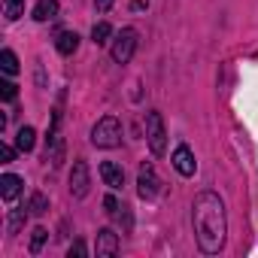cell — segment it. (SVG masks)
I'll return each instance as SVG.
<instances>
[{"label": "cell", "mask_w": 258, "mask_h": 258, "mask_svg": "<svg viewBox=\"0 0 258 258\" xmlns=\"http://www.w3.org/2000/svg\"><path fill=\"white\" fill-rule=\"evenodd\" d=\"M146 7H149V0H134V4H131L134 13H140V10H146Z\"/></svg>", "instance_id": "obj_25"}, {"label": "cell", "mask_w": 258, "mask_h": 258, "mask_svg": "<svg viewBox=\"0 0 258 258\" xmlns=\"http://www.w3.org/2000/svg\"><path fill=\"white\" fill-rule=\"evenodd\" d=\"M0 161H4V164L16 161V149H13L10 143H0Z\"/></svg>", "instance_id": "obj_22"}, {"label": "cell", "mask_w": 258, "mask_h": 258, "mask_svg": "<svg viewBox=\"0 0 258 258\" xmlns=\"http://www.w3.org/2000/svg\"><path fill=\"white\" fill-rule=\"evenodd\" d=\"M170 164L176 167V173H179V176H195V170H198L195 152H191L185 143H179V146L173 149V155H170Z\"/></svg>", "instance_id": "obj_7"}, {"label": "cell", "mask_w": 258, "mask_h": 258, "mask_svg": "<svg viewBox=\"0 0 258 258\" xmlns=\"http://www.w3.org/2000/svg\"><path fill=\"white\" fill-rule=\"evenodd\" d=\"M97 258H115L118 255V234L112 228H100L97 231V243H94Z\"/></svg>", "instance_id": "obj_8"}, {"label": "cell", "mask_w": 258, "mask_h": 258, "mask_svg": "<svg viewBox=\"0 0 258 258\" xmlns=\"http://www.w3.org/2000/svg\"><path fill=\"white\" fill-rule=\"evenodd\" d=\"M0 97H4L7 103H13V100H16V85H13L10 79H4V82H0Z\"/></svg>", "instance_id": "obj_20"}, {"label": "cell", "mask_w": 258, "mask_h": 258, "mask_svg": "<svg viewBox=\"0 0 258 258\" xmlns=\"http://www.w3.org/2000/svg\"><path fill=\"white\" fill-rule=\"evenodd\" d=\"M137 40H140L137 28H121V31L115 34L112 46H109L112 61H115V64H127V61H131V58H134V52H137Z\"/></svg>", "instance_id": "obj_3"}, {"label": "cell", "mask_w": 258, "mask_h": 258, "mask_svg": "<svg viewBox=\"0 0 258 258\" xmlns=\"http://www.w3.org/2000/svg\"><path fill=\"white\" fill-rule=\"evenodd\" d=\"M67 255H70V258H73V255H76V258H85V255H88V246H85L82 240H76V243H70Z\"/></svg>", "instance_id": "obj_21"}, {"label": "cell", "mask_w": 258, "mask_h": 258, "mask_svg": "<svg viewBox=\"0 0 258 258\" xmlns=\"http://www.w3.org/2000/svg\"><path fill=\"white\" fill-rule=\"evenodd\" d=\"M34 19H37V22H52V19H58V0H37Z\"/></svg>", "instance_id": "obj_12"}, {"label": "cell", "mask_w": 258, "mask_h": 258, "mask_svg": "<svg viewBox=\"0 0 258 258\" xmlns=\"http://www.w3.org/2000/svg\"><path fill=\"white\" fill-rule=\"evenodd\" d=\"M191 225H195V237L204 255H216L225 246L228 237V216H225V204L216 191H201L191 204Z\"/></svg>", "instance_id": "obj_1"}, {"label": "cell", "mask_w": 258, "mask_h": 258, "mask_svg": "<svg viewBox=\"0 0 258 258\" xmlns=\"http://www.w3.org/2000/svg\"><path fill=\"white\" fill-rule=\"evenodd\" d=\"M55 49H58L64 58H70V55L79 49V34H76V31H58V37H55Z\"/></svg>", "instance_id": "obj_11"}, {"label": "cell", "mask_w": 258, "mask_h": 258, "mask_svg": "<svg viewBox=\"0 0 258 258\" xmlns=\"http://www.w3.org/2000/svg\"><path fill=\"white\" fill-rule=\"evenodd\" d=\"M0 67H4L7 76H16V73H19V58H16L13 49H4V52H0Z\"/></svg>", "instance_id": "obj_14"}, {"label": "cell", "mask_w": 258, "mask_h": 258, "mask_svg": "<svg viewBox=\"0 0 258 258\" xmlns=\"http://www.w3.org/2000/svg\"><path fill=\"white\" fill-rule=\"evenodd\" d=\"M109 37H112V28H109V22H97V25L91 28V40H94L97 46H106V43H109Z\"/></svg>", "instance_id": "obj_16"}, {"label": "cell", "mask_w": 258, "mask_h": 258, "mask_svg": "<svg viewBox=\"0 0 258 258\" xmlns=\"http://www.w3.org/2000/svg\"><path fill=\"white\" fill-rule=\"evenodd\" d=\"M91 143L97 149H115L121 143V121L115 115H103L97 118V124L91 127Z\"/></svg>", "instance_id": "obj_2"}, {"label": "cell", "mask_w": 258, "mask_h": 258, "mask_svg": "<svg viewBox=\"0 0 258 258\" xmlns=\"http://www.w3.org/2000/svg\"><path fill=\"white\" fill-rule=\"evenodd\" d=\"M103 207H106V213H109V216H118V210H121V207H118V201H115L112 195H106V198H103Z\"/></svg>", "instance_id": "obj_23"}, {"label": "cell", "mask_w": 258, "mask_h": 258, "mask_svg": "<svg viewBox=\"0 0 258 258\" xmlns=\"http://www.w3.org/2000/svg\"><path fill=\"white\" fill-rule=\"evenodd\" d=\"M22 188H25L22 176H16V173H4V176H0V198H4L7 204H13L22 195Z\"/></svg>", "instance_id": "obj_9"}, {"label": "cell", "mask_w": 258, "mask_h": 258, "mask_svg": "<svg viewBox=\"0 0 258 258\" xmlns=\"http://www.w3.org/2000/svg\"><path fill=\"white\" fill-rule=\"evenodd\" d=\"M146 143H149V149H152V155L155 158H161L164 155V149H167V131H164V118H161V112H146Z\"/></svg>", "instance_id": "obj_4"}, {"label": "cell", "mask_w": 258, "mask_h": 258, "mask_svg": "<svg viewBox=\"0 0 258 258\" xmlns=\"http://www.w3.org/2000/svg\"><path fill=\"white\" fill-rule=\"evenodd\" d=\"M4 16L7 22H16L25 16V0H4Z\"/></svg>", "instance_id": "obj_15"}, {"label": "cell", "mask_w": 258, "mask_h": 258, "mask_svg": "<svg viewBox=\"0 0 258 258\" xmlns=\"http://www.w3.org/2000/svg\"><path fill=\"white\" fill-rule=\"evenodd\" d=\"M46 240H49V231L46 228H34L31 231V255H40V249H43Z\"/></svg>", "instance_id": "obj_18"}, {"label": "cell", "mask_w": 258, "mask_h": 258, "mask_svg": "<svg viewBox=\"0 0 258 258\" xmlns=\"http://www.w3.org/2000/svg\"><path fill=\"white\" fill-rule=\"evenodd\" d=\"M34 143H37V131H34L31 124H22V127H19V134H16V146H19V152H31Z\"/></svg>", "instance_id": "obj_13"}, {"label": "cell", "mask_w": 258, "mask_h": 258, "mask_svg": "<svg viewBox=\"0 0 258 258\" xmlns=\"http://www.w3.org/2000/svg\"><path fill=\"white\" fill-rule=\"evenodd\" d=\"M100 179H103L112 191H118V188L124 185V170H121L115 161H100Z\"/></svg>", "instance_id": "obj_10"}, {"label": "cell", "mask_w": 258, "mask_h": 258, "mask_svg": "<svg viewBox=\"0 0 258 258\" xmlns=\"http://www.w3.org/2000/svg\"><path fill=\"white\" fill-rule=\"evenodd\" d=\"M94 7H97V13H106L112 7V0H94Z\"/></svg>", "instance_id": "obj_24"}, {"label": "cell", "mask_w": 258, "mask_h": 258, "mask_svg": "<svg viewBox=\"0 0 258 258\" xmlns=\"http://www.w3.org/2000/svg\"><path fill=\"white\" fill-rule=\"evenodd\" d=\"M25 210H28V207H25ZM25 210H16V213L10 216V234H19V228L25 225V216H28Z\"/></svg>", "instance_id": "obj_19"}, {"label": "cell", "mask_w": 258, "mask_h": 258, "mask_svg": "<svg viewBox=\"0 0 258 258\" xmlns=\"http://www.w3.org/2000/svg\"><path fill=\"white\" fill-rule=\"evenodd\" d=\"M88 185H91V176H88V164L82 158L73 161V170H70V195L73 198H85L88 195Z\"/></svg>", "instance_id": "obj_6"}, {"label": "cell", "mask_w": 258, "mask_h": 258, "mask_svg": "<svg viewBox=\"0 0 258 258\" xmlns=\"http://www.w3.org/2000/svg\"><path fill=\"white\" fill-rule=\"evenodd\" d=\"M49 210V201H46V195L43 191H34L31 195V201H28V213H34V216H43Z\"/></svg>", "instance_id": "obj_17"}, {"label": "cell", "mask_w": 258, "mask_h": 258, "mask_svg": "<svg viewBox=\"0 0 258 258\" xmlns=\"http://www.w3.org/2000/svg\"><path fill=\"white\" fill-rule=\"evenodd\" d=\"M158 188H161V179H158L152 161H143L140 170H137V191H140V198L143 201H152L158 195Z\"/></svg>", "instance_id": "obj_5"}]
</instances>
